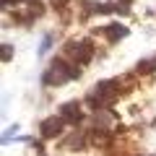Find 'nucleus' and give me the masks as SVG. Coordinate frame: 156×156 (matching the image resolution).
Here are the masks:
<instances>
[{
    "label": "nucleus",
    "instance_id": "4",
    "mask_svg": "<svg viewBox=\"0 0 156 156\" xmlns=\"http://www.w3.org/2000/svg\"><path fill=\"white\" fill-rule=\"evenodd\" d=\"M60 115L65 117L68 125H78V122H81V117H83V112H81V101H65V104L60 107Z\"/></svg>",
    "mask_w": 156,
    "mask_h": 156
},
{
    "label": "nucleus",
    "instance_id": "8",
    "mask_svg": "<svg viewBox=\"0 0 156 156\" xmlns=\"http://www.w3.org/2000/svg\"><path fill=\"white\" fill-rule=\"evenodd\" d=\"M52 47V34H47L44 39H42V47H39V55H44V52H50Z\"/></svg>",
    "mask_w": 156,
    "mask_h": 156
},
{
    "label": "nucleus",
    "instance_id": "1",
    "mask_svg": "<svg viewBox=\"0 0 156 156\" xmlns=\"http://www.w3.org/2000/svg\"><path fill=\"white\" fill-rule=\"evenodd\" d=\"M73 78H81V68L78 62H65V57H57L50 62V68L42 76V83L44 86H62Z\"/></svg>",
    "mask_w": 156,
    "mask_h": 156
},
{
    "label": "nucleus",
    "instance_id": "10",
    "mask_svg": "<svg viewBox=\"0 0 156 156\" xmlns=\"http://www.w3.org/2000/svg\"><path fill=\"white\" fill-rule=\"evenodd\" d=\"M11 60H13V47L3 44V62H11Z\"/></svg>",
    "mask_w": 156,
    "mask_h": 156
},
{
    "label": "nucleus",
    "instance_id": "2",
    "mask_svg": "<svg viewBox=\"0 0 156 156\" xmlns=\"http://www.w3.org/2000/svg\"><path fill=\"white\" fill-rule=\"evenodd\" d=\"M62 55L70 57L78 65H89L91 57H94V42L91 39H68L65 47H62Z\"/></svg>",
    "mask_w": 156,
    "mask_h": 156
},
{
    "label": "nucleus",
    "instance_id": "13",
    "mask_svg": "<svg viewBox=\"0 0 156 156\" xmlns=\"http://www.w3.org/2000/svg\"><path fill=\"white\" fill-rule=\"evenodd\" d=\"M18 3H23V5H31V3H37V0H18Z\"/></svg>",
    "mask_w": 156,
    "mask_h": 156
},
{
    "label": "nucleus",
    "instance_id": "11",
    "mask_svg": "<svg viewBox=\"0 0 156 156\" xmlns=\"http://www.w3.org/2000/svg\"><path fill=\"white\" fill-rule=\"evenodd\" d=\"M16 3H18V0H3V8H5V11H8V8H13V5H16Z\"/></svg>",
    "mask_w": 156,
    "mask_h": 156
},
{
    "label": "nucleus",
    "instance_id": "6",
    "mask_svg": "<svg viewBox=\"0 0 156 156\" xmlns=\"http://www.w3.org/2000/svg\"><path fill=\"white\" fill-rule=\"evenodd\" d=\"M83 146H86V135L78 133V130H73V133L62 140V148L65 151H78V148H83Z\"/></svg>",
    "mask_w": 156,
    "mask_h": 156
},
{
    "label": "nucleus",
    "instance_id": "7",
    "mask_svg": "<svg viewBox=\"0 0 156 156\" xmlns=\"http://www.w3.org/2000/svg\"><path fill=\"white\" fill-rule=\"evenodd\" d=\"M148 73H156V57L140 60L138 65H135V76H148Z\"/></svg>",
    "mask_w": 156,
    "mask_h": 156
},
{
    "label": "nucleus",
    "instance_id": "9",
    "mask_svg": "<svg viewBox=\"0 0 156 156\" xmlns=\"http://www.w3.org/2000/svg\"><path fill=\"white\" fill-rule=\"evenodd\" d=\"M130 3H133V0H120V3L115 5V11L117 13H128L130 11Z\"/></svg>",
    "mask_w": 156,
    "mask_h": 156
},
{
    "label": "nucleus",
    "instance_id": "14",
    "mask_svg": "<svg viewBox=\"0 0 156 156\" xmlns=\"http://www.w3.org/2000/svg\"><path fill=\"white\" fill-rule=\"evenodd\" d=\"M154 156H156V154H154Z\"/></svg>",
    "mask_w": 156,
    "mask_h": 156
},
{
    "label": "nucleus",
    "instance_id": "5",
    "mask_svg": "<svg viewBox=\"0 0 156 156\" xmlns=\"http://www.w3.org/2000/svg\"><path fill=\"white\" fill-rule=\"evenodd\" d=\"M101 34L107 37V42H120V39L128 37V26H122V23H107L104 29H101Z\"/></svg>",
    "mask_w": 156,
    "mask_h": 156
},
{
    "label": "nucleus",
    "instance_id": "12",
    "mask_svg": "<svg viewBox=\"0 0 156 156\" xmlns=\"http://www.w3.org/2000/svg\"><path fill=\"white\" fill-rule=\"evenodd\" d=\"M34 151H37V154H44V146H42V143H37V140H34Z\"/></svg>",
    "mask_w": 156,
    "mask_h": 156
},
{
    "label": "nucleus",
    "instance_id": "3",
    "mask_svg": "<svg viewBox=\"0 0 156 156\" xmlns=\"http://www.w3.org/2000/svg\"><path fill=\"white\" fill-rule=\"evenodd\" d=\"M65 117L62 115H52V117H44L42 122H39V133H42V138H60L62 133H65Z\"/></svg>",
    "mask_w": 156,
    "mask_h": 156
}]
</instances>
